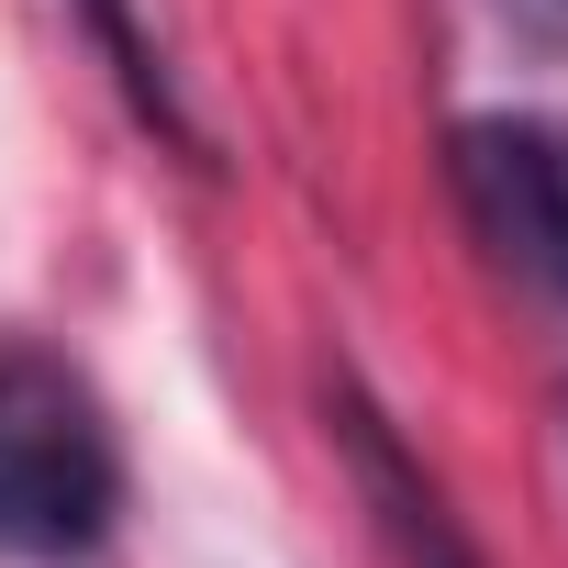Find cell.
I'll use <instances>...</instances> for the list:
<instances>
[{
	"mask_svg": "<svg viewBox=\"0 0 568 568\" xmlns=\"http://www.w3.org/2000/svg\"><path fill=\"white\" fill-rule=\"evenodd\" d=\"M112 524H123V446L101 390L45 346H0V557L90 568Z\"/></svg>",
	"mask_w": 568,
	"mask_h": 568,
	"instance_id": "cell-1",
	"label": "cell"
},
{
	"mask_svg": "<svg viewBox=\"0 0 568 568\" xmlns=\"http://www.w3.org/2000/svg\"><path fill=\"white\" fill-rule=\"evenodd\" d=\"M457 201L524 291L568 313V123L546 112L457 123Z\"/></svg>",
	"mask_w": 568,
	"mask_h": 568,
	"instance_id": "cell-2",
	"label": "cell"
},
{
	"mask_svg": "<svg viewBox=\"0 0 568 568\" xmlns=\"http://www.w3.org/2000/svg\"><path fill=\"white\" fill-rule=\"evenodd\" d=\"M335 446H346V468H357V501L379 513V535H390V557L402 568H490L468 535H457V513H446V490L402 457V435H390V413L346 379L335 390Z\"/></svg>",
	"mask_w": 568,
	"mask_h": 568,
	"instance_id": "cell-3",
	"label": "cell"
},
{
	"mask_svg": "<svg viewBox=\"0 0 568 568\" xmlns=\"http://www.w3.org/2000/svg\"><path fill=\"white\" fill-rule=\"evenodd\" d=\"M79 23L101 34V57H112V79H123V101L156 123V134H190L179 123V101H168V68H156V45L134 34V0H79Z\"/></svg>",
	"mask_w": 568,
	"mask_h": 568,
	"instance_id": "cell-4",
	"label": "cell"
}]
</instances>
